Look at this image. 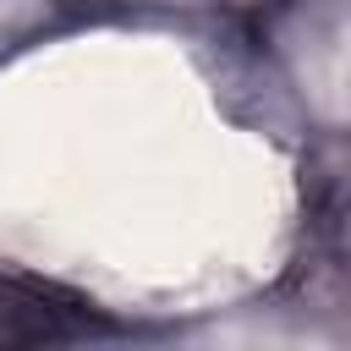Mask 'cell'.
Returning a JSON list of instances; mask_svg holds the SVG:
<instances>
[{"label": "cell", "mask_w": 351, "mask_h": 351, "mask_svg": "<svg viewBox=\"0 0 351 351\" xmlns=\"http://www.w3.org/2000/svg\"><path fill=\"white\" fill-rule=\"evenodd\" d=\"M88 335H110V324H99L93 307L55 285L0 274V346H71Z\"/></svg>", "instance_id": "6da1fadb"}, {"label": "cell", "mask_w": 351, "mask_h": 351, "mask_svg": "<svg viewBox=\"0 0 351 351\" xmlns=\"http://www.w3.org/2000/svg\"><path fill=\"white\" fill-rule=\"evenodd\" d=\"M230 11H241V16H269V11H280L285 0H225Z\"/></svg>", "instance_id": "7a4b0ae2"}]
</instances>
